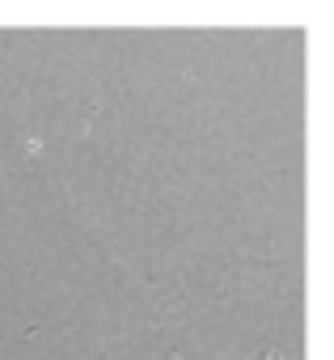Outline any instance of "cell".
Segmentation results:
<instances>
[{
	"mask_svg": "<svg viewBox=\"0 0 334 360\" xmlns=\"http://www.w3.org/2000/svg\"><path fill=\"white\" fill-rule=\"evenodd\" d=\"M271 360H279V352H275V356H271Z\"/></svg>",
	"mask_w": 334,
	"mask_h": 360,
	"instance_id": "obj_1",
	"label": "cell"
}]
</instances>
